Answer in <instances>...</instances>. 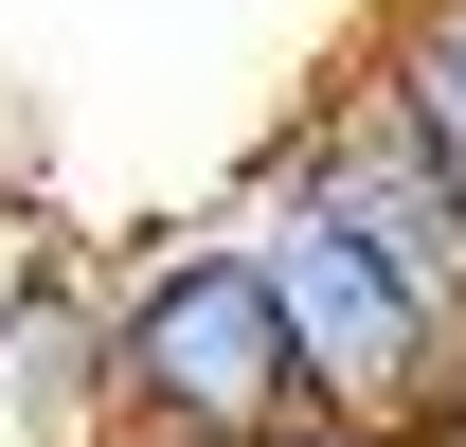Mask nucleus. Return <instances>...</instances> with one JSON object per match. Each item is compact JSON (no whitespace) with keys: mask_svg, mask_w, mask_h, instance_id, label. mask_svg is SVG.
I'll list each match as a JSON object with an SVG mask.
<instances>
[{"mask_svg":"<svg viewBox=\"0 0 466 447\" xmlns=\"http://www.w3.org/2000/svg\"><path fill=\"white\" fill-rule=\"evenodd\" d=\"M269 162H288L305 197H323V215H341L359 251H377V269H395L412 304L449 323V358H466V197H449V162L412 144V108L377 90V55H341V72H323V90H305V125L269 144Z\"/></svg>","mask_w":466,"mask_h":447,"instance_id":"nucleus-3","label":"nucleus"},{"mask_svg":"<svg viewBox=\"0 0 466 447\" xmlns=\"http://www.w3.org/2000/svg\"><path fill=\"white\" fill-rule=\"evenodd\" d=\"M108 447H305V358L269 269L233 251V215H179L108 251V376H90Z\"/></svg>","mask_w":466,"mask_h":447,"instance_id":"nucleus-1","label":"nucleus"},{"mask_svg":"<svg viewBox=\"0 0 466 447\" xmlns=\"http://www.w3.org/2000/svg\"><path fill=\"white\" fill-rule=\"evenodd\" d=\"M359 55H377V90L412 108V144H431V162H449V197H466V0H395Z\"/></svg>","mask_w":466,"mask_h":447,"instance_id":"nucleus-4","label":"nucleus"},{"mask_svg":"<svg viewBox=\"0 0 466 447\" xmlns=\"http://www.w3.org/2000/svg\"><path fill=\"white\" fill-rule=\"evenodd\" d=\"M233 215V251L269 269V304H288V358H305V430H359V447H431L466 412V358H449V323L412 304L377 251H359L323 197H305L288 162H251L216 197Z\"/></svg>","mask_w":466,"mask_h":447,"instance_id":"nucleus-2","label":"nucleus"},{"mask_svg":"<svg viewBox=\"0 0 466 447\" xmlns=\"http://www.w3.org/2000/svg\"><path fill=\"white\" fill-rule=\"evenodd\" d=\"M431 447H466V412H449V430H431Z\"/></svg>","mask_w":466,"mask_h":447,"instance_id":"nucleus-5","label":"nucleus"}]
</instances>
